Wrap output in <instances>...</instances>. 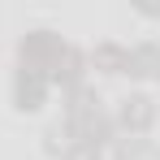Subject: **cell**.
<instances>
[{"label": "cell", "instance_id": "obj_1", "mask_svg": "<svg viewBox=\"0 0 160 160\" xmlns=\"http://www.w3.org/2000/svg\"><path fill=\"white\" fill-rule=\"evenodd\" d=\"M156 121H160V108H156V100L147 91H130L117 104V112H112V126H117L121 138H147Z\"/></svg>", "mask_w": 160, "mask_h": 160}, {"label": "cell", "instance_id": "obj_5", "mask_svg": "<svg viewBox=\"0 0 160 160\" xmlns=\"http://www.w3.org/2000/svg\"><path fill=\"white\" fill-rule=\"evenodd\" d=\"M87 65L108 74V78H121L126 65H130V48L117 43V39H104V43H95V52H87Z\"/></svg>", "mask_w": 160, "mask_h": 160}, {"label": "cell", "instance_id": "obj_8", "mask_svg": "<svg viewBox=\"0 0 160 160\" xmlns=\"http://www.w3.org/2000/svg\"><path fill=\"white\" fill-rule=\"evenodd\" d=\"M112 160H160L156 138H112Z\"/></svg>", "mask_w": 160, "mask_h": 160}, {"label": "cell", "instance_id": "obj_3", "mask_svg": "<svg viewBox=\"0 0 160 160\" xmlns=\"http://www.w3.org/2000/svg\"><path fill=\"white\" fill-rule=\"evenodd\" d=\"M48 91H52V82L48 74H39V69H13V108L18 112H39V108L48 104Z\"/></svg>", "mask_w": 160, "mask_h": 160}, {"label": "cell", "instance_id": "obj_7", "mask_svg": "<svg viewBox=\"0 0 160 160\" xmlns=\"http://www.w3.org/2000/svg\"><path fill=\"white\" fill-rule=\"evenodd\" d=\"M100 91L87 82V87H78V91H69L65 95V108H61V121H82V117H91V112H100Z\"/></svg>", "mask_w": 160, "mask_h": 160}, {"label": "cell", "instance_id": "obj_9", "mask_svg": "<svg viewBox=\"0 0 160 160\" xmlns=\"http://www.w3.org/2000/svg\"><path fill=\"white\" fill-rule=\"evenodd\" d=\"M65 147H69V138H65V130H61V126H48V130H43V152H48V156H65Z\"/></svg>", "mask_w": 160, "mask_h": 160}, {"label": "cell", "instance_id": "obj_10", "mask_svg": "<svg viewBox=\"0 0 160 160\" xmlns=\"http://www.w3.org/2000/svg\"><path fill=\"white\" fill-rule=\"evenodd\" d=\"M61 160H104V152H95V147H78V143H69Z\"/></svg>", "mask_w": 160, "mask_h": 160}, {"label": "cell", "instance_id": "obj_11", "mask_svg": "<svg viewBox=\"0 0 160 160\" xmlns=\"http://www.w3.org/2000/svg\"><path fill=\"white\" fill-rule=\"evenodd\" d=\"M134 13L147 22H160V0H134Z\"/></svg>", "mask_w": 160, "mask_h": 160}, {"label": "cell", "instance_id": "obj_2", "mask_svg": "<svg viewBox=\"0 0 160 160\" xmlns=\"http://www.w3.org/2000/svg\"><path fill=\"white\" fill-rule=\"evenodd\" d=\"M69 43L56 35V30H26L22 39H18V65L22 69H39V74H52V65L61 61V52H65Z\"/></svg>", "mask_w": 160, "mask_h": 160}, {"label": "cell", "instance_id": "obj_4", "mask_svg": "<svg viewBox=\"0 0 160 160\" xmlns=\"http://www.w3.org/2000/svg\"><path fill=\"white\" fill-rule=\"evenodd\" d=\"M87 74H91V65H87V52L69 43V48L61 52V61L52 65V74H48V82H52V87H61V91L69 95V91H78V87H87Z\"/></svg>", "mask_w": 160, "mask_h": 160}, {"label": "cell", "instance_id": "obj_6", "mask_svg": "<svg viewBox=\"0 0 160 160\" xmlns=\"http://www.w3.org/2000/svg\"><path fill=\"white\" fill-rule=\"evenodd\" d=\"M126 74L138 78V82H160V43H156V39H143V43L130 48V65H126Z\"/></svg>", "mask_w": 160, "mask_h": 160}]
</instances>
